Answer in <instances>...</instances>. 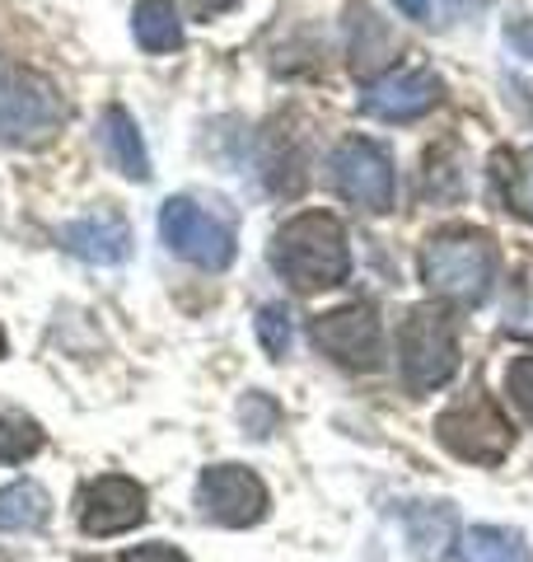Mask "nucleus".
<instances>
[{
	"label": "nucleus",
	"mask_w": 533,
	"mask_h": 562,
	"mask_svg": "<svg viewBox=\"0 0 533 562\" xmlns=\"http://www.w3.org/2000/svg\"><path fill=\"white\" fill-rule=\"evenodd\" d=\"M402 525H407V543L421 562H440L450 558V549L458 543V516L454 506L444 502H417L402 512Z\"/></svg>",
	"instance_id": "14"
},
{
	"label": "nucleus",
	"mask_w": 533,
	"mask_h": 562,
	"mask_svg": "<svg viewBox=\"0 0 533 562\" xmlns=\"http://www.w3.org/2000/svg\"><path fill=\"white\" fill-rule=\"evenodd\" d=\"M328 179L351 206L370 211V216L394 211V192H398L394 188V160H388V150L379 146V140L347 136L328 160Z\"/></svg>",
	"instance_id": "7"
},
{
	"label": "nucleus",
	"mask_w": 533,
	"mask_h": 562,
	"mask_svg": "<svg viewBox=\"0 0 533 562\" xmlns=\"http://www.w3.org/2000/svg\"><path fill=\"white\" fill-rule=\"evenodd\" d=\"M197 506L206 520L229 525V530H248L272 512L266 483L243 464H211L197 479Z\"/></svg>",
	"instance_id": "8"
},
{
	"label": "nucleus",
	"mask_w": 533,
	"mask_h": 562,
	"mask_svg": "<svg viewBox=\"0 0 533 562\" xmlns=\"http://www.w3.org/2000/svg\"><path fill=\"white\" fill-rule=\"evenodd\" d=\"M159 235L178 258L197 262L206 272H225L235 262V225H229V216L192 198H169L159 206Z\"/></svg>",
	"instance_id": "5"
},
{
	"label": "nucleus",
	"mask_w": 533,
	"mask_h": 562,
	"mask_svg": "<svg viewBox=\"0 0 533 562\" xmlns=\"http://www.w3.org/2000/svg\"><path fill=\"white\" fill-rule=\"evenodd\" d=\"M0 357H5V338H0Z\"/></svg>",
	"instance_id": "29"
},
{
	"label": "nucleus",
	"mask_w": 533,
	"mask_h": 562,
	"mask_svg": "<svg viewBox=\"0 0 533 562\" xmlns=\"http://www.w3.org/2000/svg\"><path fill=\"white\" fill-rule=\"evenodd\" d=\"M398 366L412 394H431L458 371V328L444 310L417 305L398 328Z\"/></svg>",
	"instance_id": "4"
},
{
	"label": "nucleus",
	"mask_w": 533,
	"mask_h": 562,
	"mask_svg": "<svg viewBox=\"0 0 533 562\" xmlns=\"http://www.w3.org/2000/svg\"><path fill=\"white\" fill-rule=\"evenodd\" d=\"M43 450V431L38 422L14 413V408H0V464H20L29 454Z\"/></svg>",
	"instance_id": "19"
},
{
	"label": "nucleus",
	"mask_w": 533,
	"mask_h": 562,
	"mask_svg": "<svg viewBox=\"0 0 533 562\" xmlns=\"http://www.w3.org/2000/svg\"><path fill=\"white\" fill-rule=\"evenodd\" d=\"M491 173H496V188H501V202L520 221L533 225V146L529 150H496Z\"/></svg>",
	"instance_id": "15"
},
{
	"label": "nucleus",
	"mask_w": 533,
	"mask_h": 562,
	"mask_svg": "<svg viewBox=\"0 0 533 562\" xmlns=\"http://www.w3.org/2000/svg\"><path fill=\"white\" fill-rule=\"evenodd\" d=\"M496 268H501V254L483 231H440L421 249V281L458 305L487 301Z\"/></svg>",
	"instance_id": "2"
},
{
	"label": "nucleus",
	"mask_w": 533,
	"mask_h": 562,
	"mask_svg": "<svg viewBox=\"0 0 533 562\" xmlns=\"http://www.w3.org/2000/svg\"><path fill=\"white\" fill-rule=\"evenodd\" d=\"M239 417H243V427L253 431V436H272L276 431V403L266 398V394H248Z\"/></svg>",
	"instance_id": "23"
},
{
	"label": "nucleus",
	"mask_w": 533,
	"mask_h": 562,
	"mask_svg": "<svg viewBox=\"0 0 533 562\" xmlns=\"http://www.w3.org/2000/svg\"><path fill=\"white\" fill-rule=\"evenodd\" d=\"M314 342L328 351L332 361L351 366V371H375L384 361V333L375 319V305H347L314 319Z\"/></svg>",
	"instance_id": "10"
},
{
	"label": "nucleus",
	"mask_w": 533,
	"mask_h": 562,
	"mask_svg": "<svg viewBox=\"0 0 533 562\" xmlns=\"http://www.w3.org/2000/svg\"><path fill=\"white\" fill-rule=\"evenodd\" d=\"M61 249L84 258V262H99V268H113V262H122L132 254V225H127L122 211L99 206V211H89V216L66 225Z\"/></svg>",
	"instance_id": "12"
},
{
	"label": "nucleus",
	"mask_w": 533,
	"mask_h": 562,
	"mask_svg": "<svg viewBox=\"0 0 533 562\" xmlns=\"http://www.w3.org/2000/svg\"><path fill=\"white\" fill-rule=\"evenodd\" d=\"M132 29H136V43L146 52H173L183 43V20H178L173 0H136Z\"/></svg>",
	"instance_id": "18"
},
{
	"label": "nucleus",
	"mask_w": 533,
	"mask_h": 562,
	"mask_svg": "<svg viewBox=\"0 0 533 562\" xmlns=\"http://www.w3.org/2000/svg\"><path fill=\"white\" fill-rule=\"evenodd\" d=\"M506 394L514 398V408H520L529 422H533V351L529 357H514L510 371H506Z\"/></svg>",
	"instance_id": "21"
},
{
	"label": "nucleus",
	"mask_w": 533,
	"mask_h": 562,
	"mask_svg": "<svg viewBox=\"0 0 533 562\" xmlns=\"http://www.w3.org/2000/svg\"><path fill=\"white\" fill-rule=\"evenodd\" d=\"M351 20L370 33L365 43H355V47H351V52H355V70H365V61H370V43L379 38V20H375V14H370V10H351ZM355 38H361V33H355Z\"/></svg>",
	"instance_id": "25"
},
{
	"label": "nucleus",
	"mask_w": 533,
	"mask_h": 562,
	"mask_svg": "<svg viewBox=\"0 0 533 562\" xmlns=\"http://www.w3.org/2000/svg\"><path fill=\"white\" fill-rule=\"evenodd\" d=\"M258 338H262V347H266V357H286L291 351V314H286V305H262L258 310Z\"/></svg>",
	"instance_id": "20"
},
{
	"label": "nucleus",
	"mask_w": 533,
	"mask_h": 562,
	"mask_svg": "<svg viewBox=\"0 0 533 562\" xmlns=\"http://www.w3.org/2000/svg\"><path fill=\"white\" fill-rule=\"evenodd\" d=\"M394 5L407 14V20H426V14H431V0H394Z\"/></svg>",
	"instance_id": "27"
},
{
	"label": "nucleus",
	"mask_w": 533,
	"mask_h": 562,
	"mask_svg": "<svg viewBox=\"0 0 533 562\" xmlns=\"http://www.w3.org/2000/svg\"><path fill=\"white\" fill-rule=\"evenodd\" d=\"M272 268L291 281L295 291H324L347 281L351 272V244L342 221L328 211H305L286 221L272 239Z\"/></svg>",
	"instance_id": "1"
},
{
	"label": "nucleus",
	"mask_w": 533,
	"mask_h": 562,
	"mask_svg": "<svg viewBox=\"0 0 533 562\" xmlns=\"http://www.w3.org/2000/svg\"><path fill=\"white\" fill-rule=\"evenodd\" d=\"M506 324L514 333H529L533 338V262L520 272V281H514V301L506 305Z\"/></svg>",
	"instance_id": "22"
},
{
	"label": "nucleus",
	"mask_w": 533,
	"mask_h": 562,
	"mask_svg": "<svg viewBox=\"0 0 533 562\" xmlns=\"http://www.w3.org/2000/svg\"><path fill=\"white\" fill-rule=\"evenodd\" d=\"M117 562H188V553L173 549V543H140V549H127Z\"/></svg>",
	"instance_id": "24"
},
{
	"label": "nucleus",
	"mask_w": 533,
	"mask_h": 562,
	"mask_svg": "<svg viewBox=\"0 0 533 562\" xmlns=\"http://www.w3.org/2000/svg\"><path fill=\"white\" fill-rule=\"evenodd\" d=\"M458 562H533V553H529L520 530H506V525H473V530L458 539Z\"/></svg>",
	"instance_id": "17"
},
{
	"label": "nucleus",
	"mask_w": 533,
	"mask_h": 562,
	"mask_svg": "<svg viewBox=\"0 0 533 562\" xmlns=\"http://www.w3.org/2000/svg\"><path fill=\"white\" fill-rule=\"evenodd\" d=\"M99 140H103V155L113 160L117 173H127V179H136V183L150 179V150H146V140H140V127H136V117L127 109H117V103L103 109Z\"/></svg>",
	"instance_id": "13"
},
{
	"label": "nucleus",
	"mask_w": 533,
	"mask_h": 562,
	"mask_svg": "<svg viewBox=\"0 0 533 562\" xmlns=\"http://www.w3.org/2000/svg\"><path fill=\"white\" fill-rule=\"evenodd\" d=\"M239 0H192V10L202 14V20H211V14H225V10H235Z\"/></svg>",
	"instance_id": "26"
},
{
	"label": "nucleus",
	"mask_w": 533,
	"mask_h": 562,
	"mask_svg": "<svg viewBox=\"0 0 533 562\" xmlns=\"http://www.w3.org/2000/svg\"><path fill=\"white\" fill-rule=\"evenodd\" d=\"M47 516H52V497H47V487L29 483V479L0 487V535L38 530V525H47Z\"/></svg>",
	"instance_id": "16"
},
{
	"label": "nucleus",
	"mask_w": 533,
	"mask_h": 562,
	"mask_svg": "<svg viewBox=\"0 0 533 562\" xmlns=\"http://www.w3.org/2000/svg\"><path fill=\"white\" fill-rule=\"evenodd\" d=\"M454 5H458V10H468V5H487V0H454Z\"/></svg>",
	"instance_id": "28"
},
{
	"label": "nucleus",
	"mask_w": 533,
	"mask_h": 562,
	"mask_svg": "<svg viewBox=\"0 0 533 562\" xmlns=\"http://www.w3.org/2000/svg\"><path fill=\"white\" fill-rule=\"evenodd\" d=\"M435 441L468 464H501L514 446V431H510L506 413L496 408L487 394H473V398L450 403V408L435 417Z\"/></svg>",
	"instance_id": "6"
},
{
	"label": "nucleus",
	"mask_w": 533,
	"mask_h": 562,
	"mask_svg": "<svg viewBox=\"0 0 533 562\" xmlns=\"http://www.w3.org/2000/svg\"><path fill=\"white\" fill-rule=\"evenodd\" d=\"M440 103V76L426 61L388 66L361 90V109L379 122H412Z\"/></svg>",
	"instance_id": "9"
},
{
	"label": "nucleus",
	"mask_w": 533,
	"mask_h": 562,
	"mask_svg": "<svg viewBox=\"0 0 533 562\" xmlns=\"http://www.w3.org/2000/svg\"><path fill=\"white\" fill-rule=\"evenodd\" d=\"M66 122L61 90L33 66L0 57V146H47Z\"/></svg>",
	"instance_id": "3"
},
{
	"label": "nucleus",
	"mask_w": 533,
	"mask_h": 562,
	"mask_svg": "<svg viewBox=\"0 0 533 562\" xmlns=\"http://www.w3.org/2000/svg\"><path fill=\"white\" fill-rule=\"evenodd\" d=\"M146 520V487L127 473H103L80 492V530L94 539L127 535Z\"/></svg>",
	"instance_id": "11"
}]
</instances>
